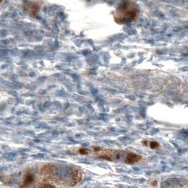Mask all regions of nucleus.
Masks as SVG:
<instances>
[{
  "mask_svg": "<svg viewBox=\"0 0 188 188\" xmlns=\"http://www.w3.org/2000/svg\"><path fill=\"white\" fill-rule=\"evenodd\" d=\"M139 9L132 1H125L117 8L115 14V21L119 24H129L137 17Z\"/></svg>",
  "mask_w": 188,
  "mask_h": 188,
  "instance_id": "f257e3e1",
  "label": "nucleus"
},
{
  "mask_svg": "<svg viewBox=\"0 0 188 188\" xmlns=\"http://www.w3.org/2000/svg\"><path fill=\"white\" fill-rule=\"evenodd\" d=\"M142 157L140 155L132 152H127L124 162L127 164H134V163L139 162L140 161H142Z\"/></svg>",
  "mask_w": 188,
  "mask_h": 188,
  "instance_id": "f03ea898",
  "label": "nucleus"
},
{
  "mask_svg": "<svg viewBox=\"0 0 188 188\" xmlns=\"http://www.w3.org/2000/svg\"><path fill=\"white\" fill-rule=\"evenodd\" d=\"M34 175L31 173L26 174L25 176L24 177V180H23V184L21 185V187H27L29 186L30 184H32L34 182L35 178Z\"/></svg>",
  "mask_w": 188,
  "mask_h": 188,
  "instance_id": "7ed1b4c3",
  "label": "nucleus"
},
{
  "mask_svg": "<svg viewBox=\"0 0 188 188\" xmlns=\"http://www.w3.org/2000/svg\"><path fill=\"white\" fill-rule=\"evenodd\" d=\"M142 144L152 149H156L160 147L159 144L155 141H146L145 140V141L142 142Z\"/></svg>",
  "mask_w": 188,
  "mask_h": 188,
  "instance_id": "20e7f679",
  "label": "nucleus"
},
{
  "mask_svg": "<svg viewBox=\"0 0 188 188\" xmlns=\"http://www.w3.org/2000/svg\"><path fill=\"white\" fill-rule=\"evenodd\" d=\"M79 153L82 154V155H88V154L90 153V150L86 148H81L79 150Z\"/></svg>",
  "mask_w": 188,
  "mask_h": 188,
  "instance_id": "39448f33",
  "label": "nucleus"
},
{
  "mask_svg": "<svg viewBox=\"0 0 188 188\" xmlns=\"http://www.w3.org/2000/svg\"><path fill=\"white\" fill-rule=\"evenodd\" d=\"M1 1H2V0H0V3H1Z\"/></svg>",
  "mask_w": 188,
  "mask_h": 188,
  "instance_id": "423d86ee",
  "label": "nucleus"
}]
</instances>
